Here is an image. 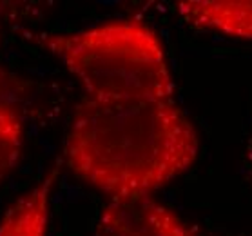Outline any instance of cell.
<instances>
[{
	"mask_svg": "<svg viewBox=\"0 0 252 236\" xmlns=\"http://www.w3.org/2000/svg\"><path fill=\"white\" fill-rule=\"evenodd\" d=\"M198 135L174 100H96L76 107L65 158L80 178L120 196L151 195L196 162Z\"/></svg>",
	"mask_w": 252,
	"mask_h": 236,
	"instance_id": "cell-1",
	"label": "cell"
},
{
	"mask_svg": "<svg viewBox=\"0 0 252 236\" xmlns=\"http://www.w3.org/2000/svg\"><path fill=\"white\" fill-rule=\"evenodd\" d=\"M96 100H174L165 49L140 20H116L76 33H33Z\"/></svg>",
	"mask_w": 252,
	"mask_h": 236,
	"instance_id": "cell-2",
	"label": "cell"
},
{
	"mask_svg": "<svg viewBox=\"0 0 252 236\" xmlns=\"http://www.w3.org/2000/svg\"><path fill=\"white\" fill-rule=\"evenodd\" d=\"M94 236H194L171 209L149 195L120 196L103 207Z\"/></svg>",
	"mask_w": 252,
	"mask_h": 236,
	"instance_id": "cell-3",
	"label": "cell"
},
{
	"mask_svg": "<svg viewBox=\"0 0 252 236\" xmlns=\"http://www.w3.org/2000/svg\"><path fill=\"white\" fill-rule=\"evenodd\" d=\"M174 7L189 26L252 40V0H184Z\"/></svg>",
	"mask_w": 252,
	"mask_h": 236,
	"instance_id": "cell-4",
	"label": "cell"
},
{
	"mask_svg": "<svg viewBox=\"0 0 252 236\" xmlns=\"http://www.w3.org/2000/svg\"><path fill=\"white\" fill-rule=\"evenodd\" d=\"M58 176V166H51L38 184L24 193L4 218L0 220V236H46L49 222V207L55 182Z\"/></svg>",
	"mask_w": 252,
	"mask_h": 236,
	"instance_id": "cell-5",
	"label": "cell"
},
{
	"mask_svg": "<svg viewBox=\"0 0 252 236\" xmlns=\"http://www.w3.org/2000/svg\"><path fill=\"white\" fill-rule=\"evenodd\" d=\"M24 147V124L20 113H0V184L17 167Z\"/></svg>",
	"mask_w": 252,
	"mask_h": 236,
	"instance_id": "cell-6",
	"label": "cell"
},
{
	"mask_svg": "<svg viewBox=\"0 0 252 236\" xmlns=\"http://www.w3.org/2000/svg\"><path fill=\"white\" fill-rule=\"evenodd\" d=\"M24 98H26V84L17 75H13L0 66V113L2 111L20 113Z\"/></svg>",
	"mask_w": 252,
	"mask_h": 236,
	"instance_id": "cell-7",
	"label": "cell"
},
{
	"mask_svg": "<svg viewBox=\"0 0 252 236\" xmlns=\"http://www.w3.org/2000/svg\"><path fill=\"white\" fill-rule=\"evenodd\" d=\"M247 158H249V162H251L252 166V133L251 136H249V144H247Z\"/></svg>",
	"mask_w": 252,
	"mask_h": 236,
	"instance_id": "cell-8",
	"label": "cell"
}]
</instances>
